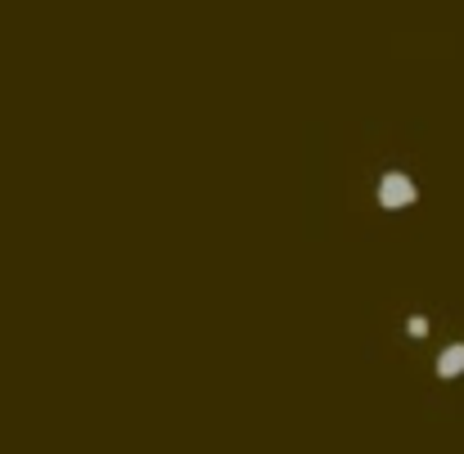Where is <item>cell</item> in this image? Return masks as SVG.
<instances>
[{
  "mask_svg": "<svg viewBox=\"0 0 464 454\" xmlns=\"http://www.w3.org/2000/svg\"><path fill=\"white\" fill-rule=\"evenodd\" d=\"M433 374H438V383H456V378H464V337L460 342H447V346L438 351Z\"/></svg>",
  "mask_w": 464,
  "mask_h": 454,
  "instance_id": "obj_2",
  "label": "cell"
},
{
  "mask_svg": "<svg viewBox=\"0 0 464 454\" xmlns=\"http://www.w3.org/2000/svg\"><path fill=\"white\" fill-rule=\"evenodd\" d=\"M374 203H379L383 212H406V207H415V203H420V184H415V175L401 171V166L383 171V175L374 180Z\"/></svg>",
  "mask_w": 464,
  "mask_h": 454,
  "instance_id": "obj_1",
  "label": "cell"
},
{
  "mask_svg": "<svg viewBox=\"0 0 464 454\" xmlns=\"http://www.w3.org/2000/svg\"><path fill=\"white\" fill-rule=\"evenodd\" d=\"M429 333H433V319H429V315H411V319H406V337L424 342Z\"/></svg>",
  "mask_w": 464,
  "mask_h": 454,
  "instance_id": "obj_3",
  "label": "cell"
}]
</instances>
